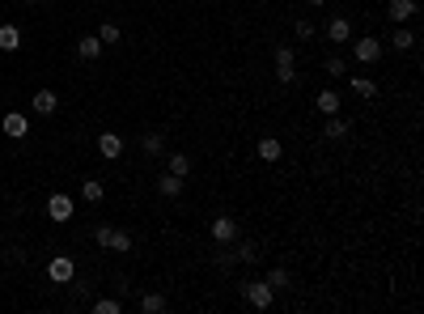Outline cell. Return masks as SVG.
Listing matches in <instances>:
<instances>
[{"instance_id": "6da1fadb", "label": "cell", "mask_w": 424, "mask_h": 314, "mask_svg": "<svg viewBox=\"0 0 424 314\" xmlns=\"http://www.w3.org/2000/svg\"><path fill=\"white\" fill-rule=\"evenodd\" d=\"M238 293L251 302L255 310H271V306H276V293H271L267 280H246V284H238Z\"/></svg>"}, {"instance_id": "7a4b0ae2", "label": "cell", "mask_w": 424, "mask_h": 314, "mask_svg": "<svg viewBox=\"0 0 424 314\" xmlns=\"http://www.w3.org/2000/svg\"><path fill=\"white\" fill-rule=\"evenodd\" d=\"M276 81L280 85H297V47H289V43L276 47Z\"/></svg>"}, {"instance_id": "3957f363", "label": "cell", "mask_w": 424, "mask_h": 314, "mask_svg": "<svg viewBox=\"0 0 424 314\" xmlns=\"http://www.w3.org/2000/svg\"><path fill=\"white\" fill-rule=\"evenodd\" d=\"M348 43H353V60H357V64H378V60H382V52H386L382 38H373V34L348 38Z\"/></svg>"}, {"instance_id": "277c9868", "label": "cell", "mask_w": 424, "mask_h": 314, "mask_svg": "<svg viewBox=\"0 0 424 314\" xmlns=\"http://www.w3.org/2000/svg\"><path fill=\"white\" fill-rule=\"evenodd\" d=\"M0 132L13 136V140H26L30 136V115L26 111H9L5 119H0Z\"/></svg>"}, {"instance_id": "5b68a950", "label": "cell", "mask_w": 424, "mask_h": 314, "mask_svg": "<svg viewBox=\"0 0 424 314\" xmlns=\"http://www.w3.org/2000/svg\"><path fill=\"white\" fill-rule=\"evenodd\" d=\"M47 216H52L56 225H68V221H72V196H64V191L47 196Z\"/></svg>"}, {"instance_id": "8992f818", "label": "cell", "mask_w": 424, "mask_h": 314, "mask_svg": "<svg viewBox=\"0 0 424 314\" xmlns=\"http://www.w3.org/2000/svg\"><path fill=\"white\" fill-rule=\"evenodd\" d=\"M212 238H216V243L221 247H234L238 243V221H234V216H212Z\"/></svg>"}, {"instance_id": "52a82bcc", "label": "cell", "mask_w": 424, "mask_h": 314, "mask_svg": "<svg viewBox=\"0 0 424 314\" xmlns=\"http://www.w3.org/2000/svg\"><path fill=\"white\" fill-rule=\"evenodd\" d=\"M47 276H52L56 284H72V276H77V263H72L68 255H56L52 263H47Z\"/></svg>"}, {"instance_id": "ba28073f", "label": "cell", "mask_w": 424, "mask_h": 314, "mask_svg": "<svg viewBox=\"0 0 424 314\" xmlns=\"http://www.w3.org/2000/svg\"><path fill=\"white\" fill-rule=\"evenodd\" d=\"M93 149H98V157H107V161H115L119 153H123V136L119 132H102L93 140Z\"/></svg>"}, {"instance_id": "9c48e42d", "label": "cell", "mask_w": 424, "mask_h": 314, "mask_svg": "<svg viewBox=\"0 0 424 314\" xmlns=\"http://www.w3.org/2000/svg\"><path fill=\"white\" fill-rule=\"evenodd\" d=\"M386 17L394 21V26H408V21L416 17V0H390V9H386Z\"/></svg>"}, {"instance_id": "30bf717a", "label": "cell", "mask_w": 424, "mask_h": 314, "mask_svg": "<svg viewBox=\"0 0 424 314\" xmlns=\"http://www.w3.org/2000/svg\"><path fill=\"white\" fill-rule=\"evenodd\" d=\"M348 132H353V124H348L344 115H327V119H322V136H327V140H344Z\"/></svg>"}, {"instance_id": "8fae6325", "label": "cell", "mask_w": 424, "mask_h": 314, "mask_svg": "<svg viewBox=\"0 0 424 314\" xmlns=\"http://www.w3.org/2000/svg\"><path fill=\"white\" fill-rule=\"evenodd\" d=\"M34 115H56L60 111V98H56V89H38L34 93V102H30Z\"/></svg>"}, {"instance_id": "7c38bea8", "label": "cell", "mask_w": 424, "mask_h": 314, "mask_svg": "<svg viewBox=\"0 0 424 314\" xmlns=\"http://www.w3.org/2000/svg\"><path fill=\"white\" fill-rule=\"evenodd\" d=\"M314 106H318V115H339V106H344V98H339V89H318V98H314Z\"/></svg>"}, {"instance_id": "4fadbf2b", "label": "cell", "mask_w": 424, "mask_h": 314, "mask_svg": "<svg viewBox=\"0 0 424 314\" xmlns=\"http://www.w3.org/2000/svg\"><path fill=\"white\" fill-rule=\"evenodd\" d=\"M327 38H331L335 47H344L348 38H353V21H348V17H331V21H327Z\"/></svg>"}, {"instance_id": "5bb4252c", "label": "cell", "mask_w": 424, "mask_h": 314, "mask_svg": "<svg viewBox=\"0 0 424 314\" xmlns=\"http://www.w3.org/2000/svg\"><path fill=\"white\" fill-rule=\"evenodd\" d=\"M183 187H187V179H179V175H161V179H157V191H161L166 200H179Z\"/></svg>"}, {"instance_id": "9a60e30c", "label": "cell", "mask_w": 424, "mask_h": 314, "mask_svg": "<svg viewBox=\"0 0 424 314\" xmlns=\"http://www.w3.org/2000/svg\"><path fill=\"white\" fill-rule=\"evenodd\" d=\"M255 149H259V157H263V161H280V157H284V144H280L276 136H263Z\"/></svg>"}, {"instance_id": "2e32d148", "label": "cell", "mask_w": 424, "mask_h": 314, "mask_svg": "<svg viewBox=\"0 0 424 314\" xmlns=\"http://www.w3.org/2000/svg\"><path fill=\"white\" fill-rule=\"evenodd\" d=\"M263 280L271 284V293H289V289H293V276H289V268H271Z\"/></svg>"}, {"instance_id": "e0dca14e", "label": "cell", "mask_w": 424, "mask_h": 314, "mask_svg": "<svg viewBox=\"0 0 424 314\" xmlns=\"http://www.w3.org/2000/svg\"><path fill=\"white\" fill-rule=\"evenodd\" d=\"M234 255H238V263H259V259H263L259 243H251V238H242V243L234 247Z\"/></svg>"}, {"instance_id": "ac0fdd59", "label": "cell", "mask_w": 424, "mask_h": 314, "mask_svg": "<svg viewBox=\"0 0 424 314\" xmlns=\"http://www.w3.org/2000/svg\"><path fill=\"white\" fill-rule=\"evenodd\" d=\"M140 153H144V157H161V153H166V140H161L157 132H144V136H140Z\"/></svg>"}, {"instance_id": "d6986e66", "label": "cell", "mask_w": 424, "mask_h": 314, "mask_svg": "<svg viewBox=\"0 0 424 314\" xmlns=\"http://www.w3.org/2000/svg\"><path fill=\"white\" fill-rule=\"evenodd\" d=\"M77 56H81V60H98V56H102V38H98V34H85V38L77 43Z\"/></svg>"}, {"instance_id": "ffe728a7", "label": "cell", "mask_w": 424, "mask_h": 314, "mask_svg": "<svg viewBox=\"0 0 424 314\" xmlns=\"http://www.w3.org/2000/svg\"><path fill=\"white\" fill-rule=\"evenodd\" d=\"M344 81L357 98H373V93H378V81H369V77H344Z\"/></svg>"}, {"instance_id": "44dd1931", "label": "cell", "mask_w": 424, "mask_h": 314, "mask_svg": "<svg viewBox=\"0 0 424 314\" xmlns=\"http://www.w3.org/2000/svg\"><path fill=\"white\" fill-rule=\"evenodd\" d=\"M390 47H394V52H412V47H416V34H412L408 26H394V34H390Z\"/></svg>"}, {"instance_id": "7402d4cb", "label": "cell", "mask_w": 424, "mask_h": 314, "mask_svg": "<svg viewBox=\"0 0 424 314\" xmlns=\"http://www.w3.org/2000/svg\"><path fill=\"white\" fill-rule=\"evenodd\" d=\"M102 196H107V187H102V179H85V183H81V200L98 204V200H102Z\"/></svg>"}, {"instance_id": "603a6c76", "label": "cell", "mask_w": 424, "mask_h": 314, "mask_svg": "<svg viewBox=\"0 0 424 314\" xmlns=\"http://www.w3.org/2000/svg\"><path fill=\"white\" fill-rule=\"evenodd\" d=\"M21 47V30L17 26H0V52H17Z\"/></svg>"}, {"instance_id": "cb8c5ba5", "label": "cell", "mask_w": 424, "mask_h": 314, "mask_svg": "<svg viewBox=\"0 0 424 314\" xmlns=\"http://www.w3.org/2000/svg\"><path fill=\"white\" fill-rule=\"evenodd\" d=\"M322 68H327V77H335V81L348 77V60H344V56H327V64H322Z\"/></svg>"}, {"instance_id": "d4e9b609", "label": "cell", "mask_w": 424, "mask_h": 314, "mask_svg": "<svg viewBox=\"0 0 424 314\" xmlns=\"http://www.w3.org/2000/svg\"><path fill=\"white\" fill-rule=\"evenodd\" d=\"M170 175L187 179V175H191V157H187V153H170Z\"/></svg>"}, {"instance_id": "484cf974", "label": "cell", "mask_w": 424, "mask_h": 314, "mask_svg": "<svg viewBox=\"0 0 424 314\" xmlns=\"http://www.w3.org/2000/svg\"><path fill=\"white\" fill-rule=\"evenodd\" d=\"M93 314H123L119 298H93Z\"/></svg>"}, {"instance_id": "4316f807", "label": "cell", "mask_w": 424, "mask_h": 314, "mask_svg": "<svg viewBox=\"0 0 424 314\" xmlns=\"http://www.w3.org/2000/svg\"><path fill=\"white\" fill-rule=\"evenodd\" d=\"M140 310H144V314H157V310H166V298H161V293H144V298H140Z\"/></svg>"}, {"instance_id": "83f0119b", "label": "cell", "mask_w": 424, "mask_h": 314, "mask_svg": "<svg viewBox=\"0 0 424 314\" xmlns=\"http://www.w3.org/2000/svg\"><path fill=\"white\" fill-rule=\"evenodd\" d=\"M107 251H132V234L115 229V234H111V247H107Z\"/></svg>"}, {"instance_id": "f1b7e54d", "label": "cell", "mask_w": 424, "mask_h": 314, "mask_svg": "<svg viewBox=\"0 0 424 314\" xmlns=\"http://www.w3.org/2000/svg\"><path fill=\"white\" fill-rule=\"evenodd\" d=\"M111 234H115V225H98V229H93V247L107 251V247H111Z\"/></svg>"}, {"instance_id": "f546056e", "label": "cell", "mask_w": 424, "mask_h": 314, "mask_svg": "<svg viewBox=\"0 0 424 314\" xmlns=\"http://www.w3.org/2000/svg\"><path fill=\"white\" fill-rule=\"evenodd\" d=\"M98 38H102V47H107V43H119V26H115V21H107V26L98 30Z\"/></svg>"}, {"instance_id": "4dcf8cb0", "label": "cell", "mask_w": 424, "mask_h": 314, "mask_svg": "<svg viewBox=\"0 0 424 314\" xmlns=\"http://www.w3.org/2000/svg\"><path fill=\"white\" fill-rule=\"evenodd\" d=\"M297 38H314V21L310 17H297Z\"/></svg>"}, {"instance_id": "1f68e13d", "label": "cell", "mask_w": 424, "mask_h": 314, "mask_svg": "<svg viewBox=\"0 0 424 314\" xmlns=\"http://www.w3.org/2000/svg\"><path fill=\"white\" fill-rule=\"evenodd\" d=\"M234 263H238L234 251H216V268H234Z\"/></svg>"}, {"instance_id": "d6a6232c", "label": "cell", "mask_w": 424, "mask_h": 314, "mask_svg": "<svg viewBox=\"0 0 424 314\" xmlns=\"http://www.w3.org/2000/svg\"><path fill=\"white\" fill-rule=\"evenodd\" d=\"M306 5H310V9H322V5H327V0H306Z\"/></svg>"}, {"instance_id": "836d02e7", "label": "cell", "mask_w": 424, "mask_h": 314, "mask_svg": "<svg viewBox=\"0 0 424 314\" xmlns=\"http://www.w3.org/2000/svg\"><path fill=\"white\" fill-rule=\"evenodd\" d=\"M0 247H5V229H0Z\"/></svg>"}, {"instance_id": "e575fe53", "label": "cell", "mask_w": 424, "mask_h": 314, "mask_svg": "<svg viewBox=\"0 0 424 314\" xmlns=\"http://www.w3.org/2000/svg\"><path fill=\"white\" fill-rule=\"evenodd\" d=\"M26 5H38V0H26Z\"/></svg>"}]
</instances>
